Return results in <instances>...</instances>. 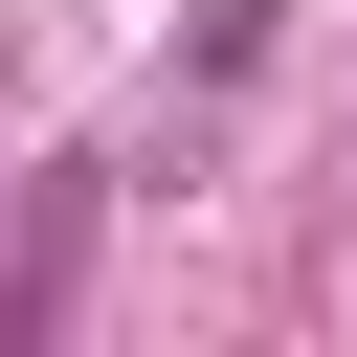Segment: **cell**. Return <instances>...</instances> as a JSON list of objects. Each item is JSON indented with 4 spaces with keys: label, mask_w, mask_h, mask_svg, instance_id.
Masks as SVG:
<instances>
[{
    "label": "cell",
    "mask_w": 357,
    "mask_h": 357,
    "mask_svg": "<svg viewBox=\"0 0 357 357\" xmlns=\"http://www.w3.org/2000/svg\"><path fill=\"white\" fill-rule=\"evenodd\" d=\"M67 268H89V178H45V245L0 268V335H67Z\"/></svg>",
    "instance_id": "cell-1"
}]
</instances>
